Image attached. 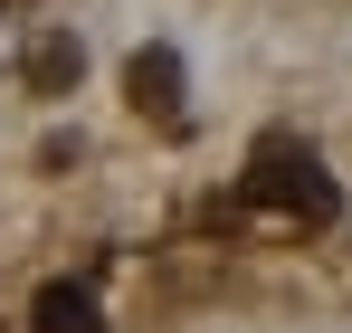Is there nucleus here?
Wrapping results in <instances>:
<instances>
[{"label":"nucleus","instance_id":"20e7f679","mask_svg":"<svg viewBox=\"0 0 352 333\" xmlns=\"http://www.w3.org/2000/svg\"><path fill=\"white\" fill-rule=\"evenodd\" d=\"M76 76H86V48H76L67 29H48V39L29 48V86H38V96H67Z\"/></svg>","mask_w":352,"mask_h":333},{"label":"nucleus","instance_id":"f257e3e1","mask_svg":"<svg viewBox=\"0 0 352 333\" xmlns=\"http://www.w3.org/2000/svg\"><path fill=\"white\" fill-rule=\"evenodd\" d=\"M248 200H276V210H295V219H333V210H343V191L324 181V162H314V153H257Z\"/></svg>","mask_w":352,"mask_h":333},{"label":"nucleus","instance_id":"39448f33","mask_svg":"<svg viewBox=\"0 0 352 333\" xmlns=\"http://www.w3.org/2000/svg\"><path fill=\"white\" fill-rule=\"evenodd\" d=\"M10 57H19V29H10V19H0V67H10Z\"/></svg>","mask_w":352,"mask_h":333},{"label":"nucleus","instance_id":"f03ea898","mask_svg":"<svg viewBox=\"0 0 352 333\" xmlns=\"http://www.w3.org/2000/svg\"><path fill=\"white\" fill-rule=\"evenodd\" d=\"M124 96H133V114H153V124H181V96H190V76H181V48H133V67H124Z\"/></svg>","mask_w":352,"mask_h":333},{"label":"nucleus","instance_id":"7ed1b4c3","mask_svg":"<svg viewBox=\"0 0 352 333\" xmlns=\"http://www.w3.org/2000/svg\"><path fill=\"white\" fill-rule=\"evenodd\" d=\"M29 324L38 333H105V305H96V286H38V305H29Z\"/></svg>","mask_w":352,"mask_h":333}]
</instances>
